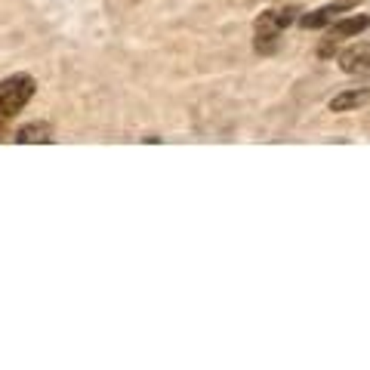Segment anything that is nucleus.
I'll return each instance as SVG.
<instances>
[{
    "instance_id": "6",
    "label": "nucleus",
    "mask_w": 370,
    "mask_h": 370,
    "mask_svg": "<svg viewBox=\"0 0 370 370\" xmlns=\"http://www.w3.org/2000/svg\"><path fill=\"white\" fill-rule=\"evenodd\" d=\"M340 12H342V3L321 6V10H312V12H306V16H300V25L302 28H327V25L336 22Z\"/></svg>"
},
{
    "instance_id": "1",
    "label": "nucleus",
    "mask_w": 370,
    "mask_h": 370,
    "mask_svg": "<svg viewBox=\"0 0 370 370\" xmlns=\"http://www.w3.org/2000/svg\"><path fill=\"white\" fill-rule=\"evenodd\" d=\"M296 6H272V10L260 12L253 22V31H256V50H269V43H275L278 37L284 35L290 22H296Z\"/></svg>"
},
{
    "instance_id": "2",
    "label": "nucleus",
    "mask_w": 370,
    "mask_h": 370,
    "mask_svg": "<svg viewBox=\"0 0 370 370\" xmlns=\"http://www.w3.org/2000/svg\"><path fill=\"white\" fill-rule=\"evenodd\" d=\"M37 90V81L28 75H12L0 81V117H16L31 102Z\"/></svg>"
},
{
    "instance_id": "4",
    "label": "nucleus",
    "mask_w": 370,
    "mask_h": 370,
    "mask_svg": "<svg viewBox=\"0 0 370 370\" xmlns=\"http://www.w3.org/2000/svg\"><path fill=\"white\" fill-rule=\"evenodd\" d=\"M370 25L367 16H349V19H336L333 25H327V41L333 43H342L349 41V37H358L361 31H364Z\"/></svg>"
},
{
    "instance_id": "8",
    "label": "nucleus",
    "mask_w": 370,
    "mask_h": 370,
    "mask_svg": "<svg viewBox=\"0 0 370 370\" xmlns=\"http://www.w3.org/2000/svg\"><path fill=\"white\" fill-rule=\"evenodd\" d=\"M3 121H6V117H0V133H3Z\"/></svg>"
},
{
    "instance_id": "5",
    "label": "nucleus",
    "mask_w": 370,
    "mask_h": 370,
    "mask_svg": "<svg viewBox=\"0 0 370 370\" xmlns=\"http://www.w3.org/2000/svg\"><path fill=\"white\" fill-rule=\"evenodd\" d=\"M370 102V90H342L336 92L333 99H330V111H336V115H346V111H358L361 105Z\"/></svg>"
},
{
    "instance_id": "3",
    "label": "nucleus",
    "mask_w": 370,
    "mask_h": 370,
    "mask_svg": "<svg viewBox=\"0 0 370 370\" xmlns=\"http://www.w3.org/2000/svg\"><path fill=\"white\" fill-rule=\"evenodd\" d=\"M340 68L346 71V75H367L370 71V43L361 41L355 46H349V50L340 52Z\"/></svg>"
},
{
    "instance_id": "7",
    "label": "nucleus",
    "mask_w": 370,
    "mask_h": 370,
    "mask_svg": "<svg viewBox=\"0 0 370 370\" xmlns=\"http://www.w3.org/2000/svg\"><path fill=\"white\" fill-rule=\"evenodd\" d=\"M16 142H22V145L52 142V130H50V124H43V121H31V124H25V127H19Z\"/></svg>"
}]
</instances>
